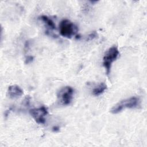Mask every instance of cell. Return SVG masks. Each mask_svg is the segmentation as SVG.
I'll return each instance as SVG.
<instances>
[{"mask_svg": "<svg viewBox=\"0 0 147 147\" xmlns=\"http://www.w3.org/2000/svg\"><path fill=\"white\" fill-rule=\"evenodd\" d=\"M140 104L139 98L131 96L127 99H123L115 105L110 110V112L113 114H118L125 109H134L137 107Z\"/></svg>", "mask_w": 147, "mask_h": 147, "instance_id": "cell-1", "label": "cell"}, {"mask_svg": "<svg viewBox=\"0 0 147 147\" xmlns=\"http://www.w3.org/2000/svg\"><path fill=\"white\" fill-rule=\"evenodd\" d=\"M29 113L36 123L38 124H44L45 122L46 117L48 112L47 108L42 106L37 108H34L29 110Z\"/></svg>", "mask_w": 147, "mask_h": 147, "instance_id": "cell-5", "label": "cell"}, {"mask_svg": "<svg viewBox=\"0 0 147 147\" xmlns=\"http://www.w3.org/2000/svg\"><path fill=\"white\" fill-rule=\"evenodd\" d=\"M107 89V85L104 82H101L95 87L92 91V94L94 96H99L103 94Z\"/></svg>", "mask_w": 147, "mask_h": 147, "instance_id": "cell-7", "label": "cell"}, {"mask_svg": "<svg viewBox=\"0 0 147 147\" xmlns=\"http://www.w3.org/2000/svg\"><path fill=\"white\" fill-rule=\"evenodd\" d=\"M97 36V33L95 32H93L91 33L87 37V40H93L94 38H95Z\"/></svg>", "mask_w": 147, "mask_h": 147, "instance_id": "cell-9", "label": "cell"}, {"mask_svg": "<svg viewBox=\"0 0 147 147\" xmlns=\"http://www.w3.org/2000/svg\"><path fill=\"white\" fill-rule=\"evenodd\" d=\"M7 95L11 99H16L20 97L24 94L23 90L17 85H11L8 87Z\"/></svg>", "mask_w": 147, "mask_h": 147, "instance_id": "cell-6", "label": "cell"}, {"mask_svg": "<svg viewBox=\"0 0 147 147\" xmlns=\"http://www.w3.org/2000/svg\"><path fill=\"white\" fill-rule=\"evenodd\" d=\"M40 19L47 25V26H48L51 29H55L56 26L55 25L53 22V21L50 19L49 18H48L47 16L42 15L40 17Z\"/></svg>", "mask_w": 147, "mask_h": 147, "instance_id": "cell-8", "label": "cell"}, {"mask_svg": "<svg viewBox=\"0 0 147 147\" xmlns=\"http://www.w3.org/2000/svg\"><path fill=\"white\" fill-rule=\"evenodd\" d=\"M76 32V26L70 20L68 19H63L60 22L59 32L61 36L70 38Z\"/></svg>", "mask_w": 147, "mask_h": 147, "instance_id": "cell-4", "label": "cell"}, {"mask_svg": "<svg viewBox=\"0 0 147 147\" xmlns=\"http://www.w3.org/2000/svg\"><path fill=\"white\" fill-rule=\"evenodd\" d=\"M74 90L71 86L62 87L57 92V100L60 105L67 106L71 104L74 98Z\"/></svg>", "mask_w": 147, "mask_h": 147, "instance_id": "cell-3", "label": "cell"}, {"mask_svg": "<svg viewBox=\"0 0 147 147\" xmlns=\"http://www.w3.org/2000/svg\"><path fill=\"white\" fill-rule=\"evenodd\" d=\"M119 55V50L115 45L111 47L106 51L103 57V65L106 69L107 75L110 73L112 64L117 60Z\"/></svg>", "mask_w": 147, "mask_h": 147, "instance_id": "cell-2", "label": "cell"}]
</instances>
